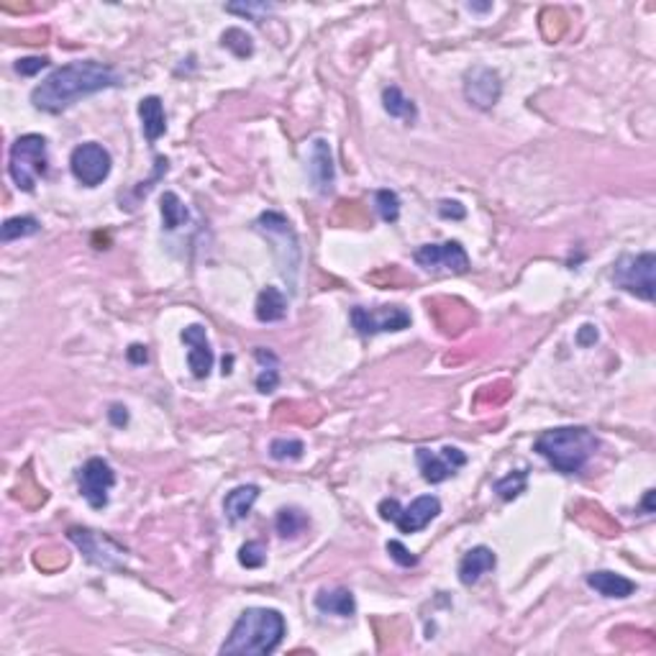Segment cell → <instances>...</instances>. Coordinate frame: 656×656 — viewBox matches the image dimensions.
I'll return each instance as SVG.
<instances>
[{"label":"cell","mask_w":656,"mask_h":656,"mask_svg":"<svg viewBox=\"0 0 656 656\" xmlns=\"http://www.w3.org/2000/svg\"><path fill=\"white\" fill-rule=\"evenodd\" d=\"M121 83L118 72L108 65L100 62H69L65 67L54 69L46 80H42L34 92H31V103L34 108L44 111V114H62L67 111L72 103H77L80 98H88L92 92L108 91Z\"/></svg>","instance_id":"obj_1"},{"label":"cell","mask_w":656,"mask_h":656,"mask_svg":"<svg viewBox=\"0 0 656 656\" xmlns=\"http://www.w3.org/2000/svg\"><path fill=\"white\" fill-rule=\"evenodd\" d=\"M285 618L272 608H249L239 615L221 646L224 656H267L285 638Z\"/></svg>","instance_id":"obj_2"},{"label":"cell","mask_w":656,"mask_h":656,"mask_svg":"<svg viewBox=\"0 0 656 656\" xmlns=\"http://www.w3.org/2000/svg\"><path fill=\"white\" fill-rule=\"evenodd\" d=\"M600 441L595 433L582 426H562V429L543 431L536 439L533 449L562 475H577L585 470L589 459L595 456Z\"/></svg>","instance_id":"obj_3"},{"label":"cell","mask_w":656,"mask_h":656,"mask_svg":"<svg viewBox=\"0 0 656 656\" xmlns=\"http://www.w3.org/2000/svg\"><path fill=\"white\" fill-rule=\"evenodd\" d=\"M254 228L267 239L272 244V254L277 259V267L280 274L288 280L290 290L295 293V285H297V272H300V241H297V233L290 226V221L282 216V213H274L267 210L257 218Z\"/></svg>","instance_id":"obj_4"},{"label":"cell","mask_w":656,"mask_h":656,"mask_svg":"<svg viewBox=\"0 0 656 656\" xmlns=\"http://www.w3.org/2000/svg\"><path fill=\"white\" fill-rule=\"evenodd\" d=\"M49 170V157H46V138L42 134H26L16 138L8 154V172L11 180L23 193H34L36 180L44 178Z\"/></svg>","instance_id":"obj_5"},{"label":"cell","mask_w":656,"mask_h":656,"mask_svg":"<svg viewBox=\"0 0 656 656\" xmlns=\"http://www.w3.org/2000/svg\"><path fill=\"white\" fill-rule=\"evenodd\" d=\"M656 257L654 251H644V254H623L615 265H613V282L615 288H620L623 293H631L646 303H652L656 295L654 282Z\"/></svg>","instance_id":"obj_6"},{"label":"cell","mask_w":656,"mask_h":656,"mask_svg":"<svg viewBox=\"0 0 656 656\" xmlns=\"http://www.w3.org/2000/svg\"><path fill=\"white\" fill-rule=\"evenodd\" d=\"M377 510H380V518L395 523L400 533H418L426 526H431V521L439 518L441 500L436 495H421V498L413 500L407 508H400V502L395 498H385Z\"/></svg>","instance_id":"obj_7"},{"label":"cell","mask_w":656,"mask_h":656,"mask_svg":"<svg viewBox=\"0 0 656 656\" xmlns=\"http://www.w3.org/2000/svg\"><path fill=\"white\" fill-rule=\"evenodd\" d=\"M67 539L83 551V557L91 565L100 566V569H121L126 562V554H129L114 539H108L92 528H83V526H72L67 531Z\"/></svg>","instance_id":"obj_8"},{"label":"cell","mask_w":656,"mask_h":656,"mask_svg":"<svg viewBox=\"0 0 656 656\" xmlns=\"http://www.w3.org/2000/svg\"><path fill=\"white\" fill-rule=\"evenodd\" d=\"M111 167H114V159L111 152L95 141L88 144H80L72 149V157H69V170L75 175V180L85 187H98L100 182L111 175Z\"/></svg>","instance_id":"obj_9"},{"label":"cell","mask_w":656,"mask_h":656,"mask_svg":"<svg viewBox=\"0 0 656 656\" xmlns=\"http://www.w3.org/2000/svg\"><path fill=\"white\" fill-rule=\"evenodd\" d=\"M352 326L357 328L360 336L406 331V328H410V313L400 305H383V308H362V305H357L352 311Z\"/></svg>","instance_id":"obj_10"},{"label":"cell","mask_w":656,"mask_h":656,"mask_svg":"<svg viewBox=\"0 0 656 656\" xmlns=\"http://www.w3.org/2000/svg\"><path fill=\"white\" fill-rule=\"evenodd\" d=\"M77 485H80V495L91 502V508L100 510L108 505V493L115 485V472L114 467L100 459V456H92L88 459L80 472H77Z\"/></svg>","instance_id":"obj_11"},{"label":"cell","mask_w":656,"mask_h":656,"mask_svg":"<svg viewBox=\"0 0 656 656\" xmlns=\"http://www.w3.org/2000/svg\"><path fill=\"white\" fill-rule=\"evenodd\" d=\"M415 265L429 272L447 270L452 274H464L470 270V257L459 241H444V244H426L413 254Z\"/></svg>","instance_id":"obj_12"},{"label":"cell","mask_w":656,"mask_h":656,"mask_svg":"<svg viewBox=\"0 0 656 656\" xmlns=\"http://www.w3.org/2000/svg\"><path fill=\"white\" fill-rule=\"evenodd\" d=\"M415 462H418V470H421L423 479L431 485H439V482H447L449 477L456 475V470H462L467 464V454L456 447H444L441 452L418 449Z\"/></svg>","instance_id":"obj_13"},{"label":"cell","mask_w":656,"mask_h":656,"mask_svg":"<svg viewBox=\"0 0 656 656\" xmlns=\"http://www.w3.org/2000/svg\"><path fill=\"white\" fill-rule=\"evenodd\" d=\"M500 92H502V83H500V75L495 69L485 67V65L467 69L464 98L470 100V106H475L479 111H490L500 100Z\"/></svg>","instance_id":"obj_14"},{"label":"cell","mask_w":656,"mask_h":656,"mask_svg":"<svg viewBox=\"0 0 656 656\" xmlns=\"http://www.w3.org/2000/svg\"><path fill=\"white\" fill-rule=\"evenodd\" d=\"M308 178L313 182L316 193L328 195L334 190L336 182V170H334V157H331V146L326 138H316L311 144V154H308Z\"/></svg>","instance_id":"obj_15"},{"label":"cell","mask_w":656,"mask_h":656,"mask_svg":"<svg viewBox=\"0 0 656 656\" xmlns=\"http://www.w3.org/2000/svg\"><path fill=\"white\" fill-rule=\"evenodd\" d=\"M180 339L190 346V352H187V364H190L193 375H195L198 380L208 377L210 369H213V349H210V341H208V334H205V326L193 323V326L182 328Z\"/></svg>","instance_id":"obj_16"},{"label":"cell","mask_w":656,"mask_h":656,"mask_svg":"<svg viewBox=\"0 0 656 656\" xmlns=\"http://www.w3.org/2000/svg\"><path fill=\"white\" fill-rule=\"evenodd\" d=\"M495 565H498V557H495L493 549H487V546H475V549H470V551L462 557V562H459V582L470 588V585H475L482 574L493 572Z\"/></svg>","instance_id":"obj_17"},{"label":"cell","mask_w":656,"mask_h":656,"mask_svg":"<svg viewBox=\"0 0 656 656\" xmlns=\"http://www.w3.org/2000/svg\"><path fill=\"white\" fill-rule=\"evenodd\" d=\"M588 585L595 592H600L603 597H611V600H623V597H631L636 592V582L623 577V574H615V572H592L588 574Z\"/></svg>","instance_id":"obj_18"},{"label":"cell","mask_w":656,"mask_h":656,"mask_svg":"<svg viewBox=\"0 0 656 656\" xmlns=\"http://www.w3.org/2000/svg\"><path fill=\"white\" fill-rule=\"evenodd\" d=\"M138 118H141V131H144L149 144H154L159 136H164V131H167V115H164V106H162L157 95L141 98Z\"/></svg>","instance_id":"obj_19"},{"label":"cell","mask_w":656,"mask_h":656,"mask_svg":"<svg viewBox=\"0 0 656 656\" xmlns=\"http://www.w3.org/2000/svg\"><path fill=\"white\" fill-rule=\"evenodd\" d=\"M316 608L328 615H341V618H352L357 613V600L352 595V589L334 588L320 589L316 595Z\"/></svg>","instance_id":"obj_20"},{"label":"cell","mask_w":656,"mask_h":656,"mask_svg":"<svg viewBox=\"0 0 656 656\" xmlns=\"http://www.w3.org/2000/svg\"><path fill=\"white\" fill-rule=\"evenodd\" d=\"M254 316L262 323H274L288 316V297L280 288L267 285L262 293L257 295V305H254Z\"/></svg>","instance_id":"obj_21"},{"label":"cell","mask_w":656,"mask_h":656,"mask_svg":"<svg viewBox=\"0 0 656 656\" xmlns=\"http://www.w3.org/2000/svg\"><path fill=\"white\" fill-rule=\"evenodd\" d=\"M259 498V487L257 485H239L233 487L224 500V510L231 523H241L251 513L254 502Z\"/></svg>","instance_id":"obj_22"},{"label":"cell","mask_w":656,"mask_h":656,"mask_svg":"<svg viewBox=\"0 0 656 656\" xmlns=\"http://www.w3.org/2000/svg\"><path fill=\"white\" fill-rule=\"evenodd\" d=\"M383 106H385V111L392 115V118H403V121H407V123H413V121L418 118V108H415V103H413V100H407L398 85H390V88L383 91Z\"/></svg>","instance_id":"obj_23"},{"label":"cell","mask_w":656,"mask_h":656,"mask_svg":"<svg viewBox=\"0 0 656 656\" xmlns=\"http://www.w3.org/2000/svg\"><path fill=\"white\" fill-rule=\"evenodd\" d=\"M254 357H257V362H262V372L257 375V390L262 392V395H270L274 387L280 385V372H277V357L267 352V349H257L254 352Z\"/></svg>","instance_id":"obj_24"},{"label":"cell","mask_w":656,"mask_h":656,"mask_svg":"<svg viewBox=\"0 0 656 656\" xmlns=\"http://www.w3.org/2000/svg\"><path fill=\"white\" fill-rule=\"evenodd\" d=\"M308 516L303 513V510H297V508H282L280 513H277V533L282 536V539H297L305 528H308Z\"/></svg>","instance_id":"obj_25"},{"label":"cell","mask_w":656,"mask_h":656,"mask_svg":"<svg viewBox=\"0 0 656 656\" xmlns=\"http://www.w3.org/2000/svg\"><path fill=\"white\" fill-rule=\"evenodd\" d=\"M159 210H162V224L167 231H175L180 228L185 221H187V208L182 203L180 198L175 193H164L162 201H159Z\"/></svg>","instance_id":"obj_26"},{"label":"cell","mask_w":656,"mask_h":656,"mask_svg":"<svg viewBox=\"0 0 656 656\" xmlns=\"http://www.w3.org/2000/svg\"><path fill=\"white\" fill-rule=\"evenodd\" d=\"M39 221L34 218V216H16V218H8L5 224H3V231H0V236H3V241L8 244V241H16V239H26V236H34V233H39Z\"/></svg>","instance_id":"obj_27"},{"label":"cell","mask_w":656,"mask_h":656,"mask_svg":"<svg viewBox=\"0 0 656 656\" xmlns=\"http://www.w3.org/2000/svg\"><path fill=\"white\" fill-rule=\"evenodd\" d=\"M526 485H528V470H516L510 475L500 477L498 482L493 485V490L502 500H516L521 493H526Z\"/></svg>","instance_id":"obj_28"},{"label":"cell","mask_w":656,"mask_h":656,"mask_svg":"<svg viewBox=\"0 0 656 656\" xmlns=\"http://www.w3.org/2000/svg\"><path fill=\"white\" fill-rule=\"evenodd\" d=\"M375 208L385 224H395L400 218V198L392 190H377L375 193Z\"/></svg>","instance_id":"obj_29"},{"label":"cell","mask_w":656,"mask_h":656,"mask_svg":"<svg viewBox=\"0 0 656 656\" xmlns=\"http://www.w3.org/2000/svg\"><path fill=\"white\" fill-rule=\"evenodd\" d=\"M305 452V444L297 439H274L270 444V456L277 462H297Z\"/></svg>","instance_id":"obj_30"},{"label":"cell","mask_w":656,"mask_h":656,"mask_svg":"<svg viewBox=\"0 0 656 656\" xmlns=\"http://www.w3.org/2000/svg\"><path fill=\"white\" fill-rule=\"evenodd\" d=\"M221 44L231 49L236 57H251V51H254V39L244 28H228L226 34L221 36Z\"/></svg>","instance_id":"obj_31"},{"label":"cell","mask_w":656,"mask_h":656,"mask_svg":"<svg viewBox=\"0 0 656 656\" xmlns=\"http://www.w3.org/2000/svg\"><path fill=\"white\" fill-rule=\"evenodd\" d=\"M267 562V549L262 541H247L239 549V565L247 569H259Z\"/></svg>","instance_id":"obj_32"},{"label":"cell","mask_w":656,"mask_h":656,"mask_svg":"<svg viewBox=\"0 0 656 656\" xmlns=\"http://www.w3.org/2000/svg\"><path fill=\"white\" fill-rule=\"evenodd\" d=\"M387 554H390V559L392 562H398L400 566H415L418 565V557H413L410 551H407L406 546L400 541H387Z\"/></svg>","instance_id":"obj_33"},{"label":"cell","mask_w":656,"mask_h":656,"mask_svg":"<svg viewBox=\"0 0 656 656\" xmlns=\"http://www.w3.org/2000/svg\"><path fill=\"white\" fill-rule=\"evenodd\" d=\"M44 67H49V59L46 57H26V59L16 62V72L23 75V77H31V75L42 72Z\"/></svg>","instance_id":"obj_34"},{"label":"cell","mask_w":656,"mask_h":656,"mask_svg":"<svg viewBox=\"0 0 656 656\" xmlns=\"http://www.w3.org/2000/svg\"><path fill=\"white\" fill-rule=\"evenodd\" d=\"M228 13H244V16H251L257 23H262V16L259 13H267L272 11V5H265V3H259V5H254V3H247V5H226Z\"/></svg>","instance_id":"obj_35"},{"label":"cell","mask_w":656,"mask_h":656,"mask_svg":"<svg viewBox=\"0 0 656 656\" xmlns=\"http://www.w3.org/2000/svg\"><path fill=\"white\" fill-rule=\"evenodd\" d=\"M439 216H441V218L462 221V218L467 216V210H464V205L459 203V201H441V203H439Z\"/></svg>","instance_id":"obj_36"},{"label":"cell","mask_w":656,"mask_h":656,"mask_svg":"<svg viewBox=\"0 0 656 656\" xmlns=\"http://www.w3.org/2000/svg\"><path fill=\"white\" fill-rule=\"evenodd\" d=\"M108 421L114 423L115 429H123V426L129 423V410L123 406H118V403H114L111 410H108Z\"/></svg>","instance_id":"obj_37"},{"label":"cell","mask_w":656,"mask_h":656,"mask_svg":"<svg viewBox=\"0 0 656 656\" xmlns=\"http://www.w3.org/2000/svg\"><path fill=\"white\" fill-rule=\"evenodd\" d=\"M126 357H129V362L131 364H146L149 352H146V346H141V344H131L129 352H126Z\"/></svg>","instance_id":"obj_38"},{"label":"cell","mask_w":656,"mask_h":656,"mask_svg":"<svg viewBox=\"0 0 656 656\" xmlns=\"http://www.w3.org/2000/svg\"><path fill=\"white\" fill-rule=\"evenodd\" d=\"M595 341H597V328H595L592 323L582 326L580 334H577V344H580V346H592Z\"/></svg>","instance_id":"obj_39"},{"label":"cell","mask_w":656,"mask_h":656,"mask_svg":"<svg viewBox=\"0 0 656 656\" xmlns=\"http://www.w3.org/2000/svg\"><path fill=\"white\" fill-rule=\"evenodd\" d=\"M652 500H654V490H649V493H646V498H644V510H646V513H654Z\"/></svg>","instance_id":"obj_40"},{"label":"cell","mask_w":656,"mask_h":656,"mask_svg":"<svg viewBox=\"0 0 656 656\" xmlns=\"http://www.w3.org/2000/svg\"><path fill=\"white\" fill-rule=\"evenodd\" d=\"M467 8H470V11H479V13H482V11H490L493 5H490V3H482V5H479V3H470Z\"/></svg>","instance_id":"obj_41"}]
</instances>
